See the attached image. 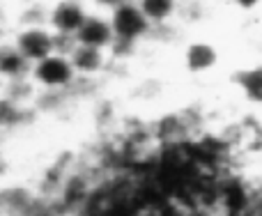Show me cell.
I'll list each match as a JSON object with an SVG mask.
<instances>
[{
  "mask_svg": "<svg viewBox=\"0 0 262 216\" xmlns=\"http://www.w3.org/2000/svg\"><path fill=\"white\" fill-rule=\"evenodd\" d=\"M30 81L39 92H51V95H64L78 88V76L72 60L69 55L58 53V51L32 62Z\"/></svg>",
  "mask_w": 262,
  "mask_h": 216,
  "instance_id": "obj_1",
  "label": "cell"
},
{
  "mask_svg": "<svg viewBox=\"0 0 262 216\" xmlns=\"http://www.w3.org/2000/svg\"><path fill=\"white\" fill-rule=\"evenodd\" d=\"M5 97H9L12 101H16L18 106L35 108V101L39 97V90L35 88V83L28 78H18V81H9L5 88Z\"/></svg>",
  "mask_w": 262,
  "mask_h": 216,
  "instance_id": "obj_9",
  "label": "cell"
},
{
  "mask_svg": "<svg viewBox=\"0 0 262 216\" xmlns=\"http://www.w3.org/2000/svg\"><path fill=\"white\" fill-rule=\"evenodd\" d=\"M9 39L30 62H37V60L55 53V32L46 23L14 26L12 32H9Z\"/></svg>",
  "mask_w": 262,
  "mask_h": 216,
  "instance_id": "obj_2",
  "label": "cell"
},
{
  "mask_svg": "<svg viewBox=\"0 0 262 216\" xmlns=\"http://www.w3.org/2000/svg\"><path fill=\"white\" fill-rule=\"evenodd\" d=\"M35 108H26L18 106L16 101H12L9 97H0V134H7L14 131L18 126H23L28 122V117L32 115Z\"/></svg>",
  "mask_w": 262,
  "mask_h": 216,
  "instance_id": "obj_8",
  "label": "cell"
},
{
  "mask_svg": "<svg viewBox=\"0 0 262 216\" xmlns=\"http://www.w3.org/2000/svg\"><path fill=\"white\" fill-rule=\"evenodd\" d=\"M90 5L85 0H51L49 14H46V26L55 32V35H69L76 37L81 30L83 21L90 14Z\"/></svg>",
  "mask_w": 262,
  "mask_h": 216,
  "instance_id": "obj_3",
  "label": "cell"
},
{
  "mask_svg": "<svg viewBox=\"0 0 262 216\" xmlns=\"http://www.w3.org/2000/svg\"><path fill=\"white\" fill-rule=\"evenodd\" d=\"M76 44L95 46V49H104V51L113 49L115 32H113V26H111L108 14L92 9V12L88 14V18L83 21L81 30L76 32Z\"/></svg>",
  "mask_w": 262,
  "mask_h": 216,
  "instance_id": "obj_6",
  "label": "cell"
},
{
  "mask_svg": "<svg viewBox=\"0 0 262 216\" xmlns=\"http://www.w3.org/2000/svg\"><path fill=\"white\" fill-rule=\"evenodd\" d=\"M5 23V12H3V5H0V26Z\"/></svg>",
  "mask_w": 262,
  "mask_h": 216,
  "instance_id": "obj_13",
  "label": "cell"
},
{
  "mask_svg": "<svg viewBox=\"0 0 262 216\" xmlns=\"http://www.w3.org/2000/svg\"><path fill=\"white\" fill-rule=\"evenodd\" d=\"M115 41H136L147 28V16L143 14L138 0H124L108 12Z\"/></svg>",
  "mask_w": 262,
  "mask_h": 216,
  "instance_id": "obj_4",
  "label": "cell"
},
{
  "mask_svg": "<svg viewBox=\"0 0 262 216\" xmlns=\"http://www.w3.org/2000/svg\"><path fill=\"white\" fill-rule=\"evenodd\" d=\"M49 3L41 0H28L16 14V26H32V23H46Z\"/></svg>",
  "mask_w": 262,
  "mask_h": 216,
  "instance_id": "obj_10",
  "label": "cell"
},
{
  "mask_svg": "<svg viewBox=\"0 0 262 216\" xmlns=\"http://www.w3.org/2000/svg\"><path fill=\"white\" fill-rule=\"evenodd\" d=\"M76 76L81 83H95L99 81L106 74L111 64V51L104 49H95V46H85V44H76L74 51L69 53Z\"/></svg>",
  "mask_w": 262,
  "mask_h": 216,
  "instance_id": "obj_5",
  "label": "cell"
},
{
  "mask_svg": "<svg viewBox=\"0 0 262 216\" xmlns=\"http://www.w3.org/2000/svg\"><path fill=\"white\" fill-rule=\"evenodd\" d=\"M5 88H7V81H5V78L0 76V97L5 95Z\"/></svg>",
  "mask_w": 262,
  "mask_h": 216,
  "instance_id": "obj_12",
  "label": "cell"
},
{
  "mask_svg": "<svg viewBox=\"0 0 262 216\" xmlns=\"http://www.w3.org/2000/svg\"><path fill=\"white\" fill-rule=\"evenodd\" d=\"M32 62L14 46V41L7 37H0V76L5 81H18L30 76Z\"/></svg>",
  "mask_w": 262,
  "mask_h": 216,
  "instance_id": "obj_7",
  "label": "cell"
},
{
  "mask_svg": "<svg viewBox=\"0 0 262 216\" xmlns=\"http://www.w3.org/2000/svg\"><path fill=\"white\" fill-rule=\"evenodd\" d=\"M88 5H90V9H95V12H106L108 14L111 9H115L120 3H124V0H85Z\"/></svg>",
  "mask_w": 262,
  "mask_h": 216,
  "instance_id": "obj_11",
  "label": "cell"
}]
</instances>
